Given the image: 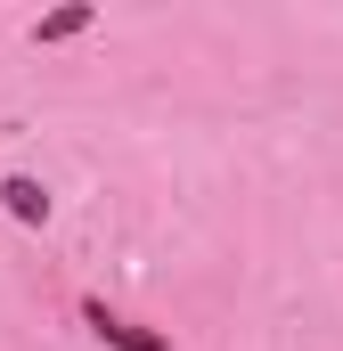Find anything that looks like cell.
<instances>
[{"instance_id":"6da1fadb","label":"cell","mask_w":343,"mask_h":351,"mask_svg":"<svg viewBox=\"0 0 343 351\" xmlns=\"http://www.w3.org/2000/svg\"><path fill=\"white\" fill-rule=\"evenodd\" d=\"M82 327H90V335H98L106 351H172L156 327H131V319H115L106 302H82Z\"/></svg>"},{"instance_id":"7a4b0ae2","label":"cell","mask_w":343,"mask_h":351,"mask_svg":"<svg viewBox=\"0 0 343 351\" xmlns=\"http://www.w3.org/2000/svg\"><path fill=\"white\" fill-rule=\"evenodd\" d=\"M0 204H8L16 221H33V229L49 221V188H41V180H25V172H8V180H0Z\"/></svg>"},{"instance_id":"3957f363","label":"cell","mask_w":343,"mask_h":351,"mask_svg":"<svg viewBox=\"0 0 343 351\" xmlns=\"http://www.w3.org/2000/svg\"><path fill=\"white\" fill-rule=\"evenodd\" d=\"M90 16H98V8H90V0H74V8H58V16H41V25H33V41H74Z\"/></svg>"}]
</instances>
